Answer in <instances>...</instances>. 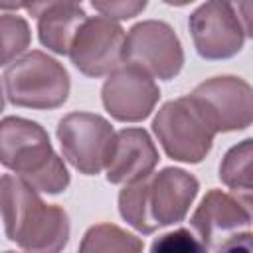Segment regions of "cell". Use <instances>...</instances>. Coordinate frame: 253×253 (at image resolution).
Listing matches in <instances>:
<instances>
[{
  "mask_svg": "<svg viewBox=\"0 0 253 253\" xmlns=\"http://www.w3.org/2000/svg\"><path fill=\"white\" fill-rule=\"evenodd\" d=\"M91 6L101 12V16L109 18V20H128V18H134L138 16L144 8H146V2L142 0H123V2H91Z\"/></svg>",
  "mask_w": 253,
  "mask_h": 253,
  "instance_id": "obj_19",
  "label": "cell"
},
{
  "mask_svg": "<svg viewBox=\"0 0 253 253\" xmlns=\"http://www.w3.org/2000/svg\"><path fill=\"white\" fill-rule=\"evenodd\" d=\"M4 85L8 101L26 109H57L71 87L67 69L40 49L16 59L4 73Z\"/></svg>",
  "mask_w": 253,
  "mask_h": 253,
  "instance_id": "obj_4",
  "label": "cell"
},
{
  "mask_svg": "<svg viewBox=\"0 0 253 253\" xmlns=\"http://www.w3.org/2000/svg\"><path fill=\"white\" fill-rule=\"evenodd\" d=\"M158 150L144 128L115 132L111 158L105 166L111 184H134L148 178L158 164Z\"/></svg>",
  "mask_w": 253,
  "mask_h": 253,
  "instance_id": "obj_13",
  "label": "cell"
},
{
  "mask_svg": "<svg viewBox=\"0 0 253 253\" xmlns=\"http://www.w3.org/2000/svg\"><path fill=\"white\" fill-rule=\"evenodd\" d=\"M4 109V93H2V85H0V113Z\"/></svg>",
  "mask_w": 253,
  "mask_h": 253,
  "instance_id": "obj_21",
  "label": "cell"
},
{
  "mask_svg": "<svg viewBox=\"0 0 253 253\" xmlns=\"http://www.w3.org/2000/svg\"><path fill=\"white\" fill-rule=\"evenodd\" d=\"M38 20V36L40 42L55 51L69 53L71 42L79 30V26L87 20V14L81 4L69 0H47V2H32L24 6Z\"/></svg>",
  "mask_w": 253,
  "mask_h": 253,
  "instance_id": "obj_14",
  "label": "cell"
},
{
  "mask_svg": "<svg viewBox=\"0 0 253 253\" xmlns=\"http://www.w3.org/2000/svg\"><path fill=\"white\" fill-rule=\"evenodd\" d=\"M123 61L140 67L150 77L174 79L184 65L182 43L170 24L162 20H144L134 24L125 36Z\"/></svg>",
  "mask_w": 253,
  "mask_h": 253,
  "instance_id": "obj_6",
  "label": "cell"
},
{
  "mask_svg": "<svg viewBox=\"0 0 253 253\" xmlns=\"http://www.w3.org/2000/svg\"><path fill=\"white\" fill-rule=\"evenodd\" d=\"M0 164L45 194H59L69 186V172L55 154L45 128L24 117L0 121Z\"/></svg>",
  "mask_w": 253,
  "mask_h": 253,
  "instance_id": "obj_3",
  "label": "cell"
},
{
  "mask_svg": "<svg viewBox=\"0 0 253 253\" xmlns=\"http://www.w3.org/2000/svg\"><path fill=\"white\" fill-rule=\"evenodd\" d=\"M57 138L69 164L85 176H95L111 158L115 130L101 115L69 113L57 125Z\"/></svg>",
  "mask_w": 253,
  "mask_h": 253,
  "instance_id": "obj_7",
  "label": "cell"
},
{
  "mask_svg": "<svg viewBox=\"0 0 253 253\" xmlns=\"http://www.w3.org/2000/svg\"><path fill=\"white\" fill-rule=\"evenodd\" d=\"M164 152L180 162H202L211 150L215 130L192 95L168 101L152 121Z\"/></svg>",
  "mask_w": 253,
  "mask_h": 253,
  "instance_id": "obj_5",
  "label": "cell"
},
{
  "mask_svg": "<svg viewBox=\"0 0 253 253\" xmlns=\"http://www.w3.org/2000/svg\"><path fill=\"white\" fill-rule=\"evenodd\" d=\"M101 97L113 119L121 123H138L152 113L160 99V89L146 71L125 63L107 77Z\"/></svg>",
  "mask_w": 253,
  "mask_h": 253,
  "instance_id": "obj_11",
  "label": "cell"
},
{
  "mask_svg": "<svg viewBox=\"0 0 253 253\" xmlns=\"http://www.w3.org/2000/svg\"><path fill=\"white\" fill-rule=\"evenodd\" d=\"M24 6H26V4H12V6H8V8H16V10H18V8H24ZM2 8H6V6L0 4V10H2Z\"/></svg>",
  "mask_w": 253,
  "mask_h": 253,
  "instance_id": "obj_22",
  "label": "cell"
},
{
  "mask_svg": "<svg viewBox=\"0 0 253 253\" xmlns=\"http://www.w3.org/2000/svg\"><path fill=\"white\" fill-rule=\"evenodd\" d=\"M190 32L196 51L206 59H227L241 51L247 38L239 10L229 2L211 0L190 16Z\"/></svg>",
  "mask_w": 253,
  "mask_h": 253,
  "instance_id": "obj_8",
  "label": "cell"
},
{
  "mask_svg": "<svg viewBox=\"0 0 253 253\" xmlns=\"http://www.w3.org/2000/svg\"><path fill=\"white\" fill-rule=\"evenodd\" d=\"M202 107L215 132L243 130L253 119L251 85L233 75L211 77L190 93Z\"/></svg>",
  "mask_w": 253,
  "mask_h": 253,
  "instance_id": "obj_9",
  "label": "cell"
},
{
  "mask_svg": "<svg viewBox=\"0 0 253 253\" xmlns=\"http://www.w3.org/2000/svg\"><path fill=\"white\" fill-rule=\"evenodd\" d=\"M150 253H206V247L188 229H176L156 237Z\"/></svg>",
  "mask_w": 253,
  "mask_h": 253,
  "instance_id": "obj_18",
  "label": "cell"
},
{
  "mask_svg": "<svg viewBox=\"0 0 253 253\" xmlns=\"http://www.w3.org/2000/svg\"><path fill=\"white\" fill-rule=\"evenodd\" d=\"M4 253H16V251H4Z\"/></svg>",
  "mask_w": 253,
  "mask_h": 253,
  "instance_id": "obj_23",
  "label": "cell"
},
{
  "mask_svg": "<svg viewBox=\"0 0 253 253\" xmlns=\"http://www.w3.org/2000/svg\"><path fill=\"white\" fill-rule=\"evenodd\" d=\"M77 253H142V239L115 223H97L87 229Z\"/></svg>",
  "mask_w": 253,
  "mask_h": 253,
  "instance_id": "obj_16",
  "label": "cell"
},
{
  "mask_svg": "<svg viewBox=\"0 0 253 253\" xmlns=\"http://www.w3.org/2000/svg\"><path fill=\"white\" fill-rule=\"evenodd\" d=\"M253 140L245 138L227 150L219 164L221 182L233 190L235 198L251 210V192H253Z\"/></svg>",
  "mask_w": 253,
  "mask_h": 253,
  "instance_id": "obj_15",
  "label": "cell"
},
{
  "mask_svg": "<svg viewBox=\"0 0 253 253\" xmlns=\"http://www.w3.org/2000/svg\"><path fill=\"white\" fill-rule=\"evenodd\" d=\"M251 231L245 233H235L229 239H225L219 247H215V253H251Z\"/></svg>",
  "mask_w": 253,
  "mask_h": 253,
  "instance_id": "obj_20",
  "label": "cell"
},
{
  "mask_svg": "<svg viewBox=\"0 0 253 253\" xmlns=\"http://www.w3.org/2000/svg\"><path fill=\"white\" fill-rule=\"evenodd\" d=\"M123 47L125 30L105 16H93L79 26L67 55L81 73L103 77L123 63Z\"/></svg>",
  "mask_w": 253,
  "mask_h": 253,
  "instance_id": "obj_10",
  "label": "cell"
},
{
  "mask_svg": "<svg viewBox=\"0 0 253 253\" xmlns=\"http://www.w3.org/2000/svg\"><path fill=\"white\" fill-rule=\"evenodd\" d=\"M196 176L182 168H164L158 174L126 184L119 194V211L128 225L148 235L158 227L182 221L198 196Z\"/></svg>",
  "mask_w": 253,
  "mask_h": 253,
  "instance_id": "obj_2",
  "label": "cell"
},
{
  "mask_svg": "<svg viewBox=\"0 0 253 253\" xmlns=\"http://www.w3.org/2000/svg\"><path fill=\"white\" fill-rule=\"evenodd\" d=\"M249 221L251 210H247L235 196L221 190H210L190 219L206 249L219 247L225 239L235 235L239 227H247Z\"/></svg>",
  "mask_w": 253,
  "mask_h": 253,
  "instance_id": "obj_12",
  "label": "cell"
},
{
  "mask_svg": "<svg viewBox=\"0 0 253 253\" xmlns=\"http://www.w3.org/2000/svg\"><path fill=\"white\" fill-rule=\"evenodd\" d=\"M32 34L26 18L18 14H0V65L12 63L30 45Z\"/></svg>",
  "mask_w": 253,
  "mask_h": 253,
  "instance_id": "obj_17",
  "label": "cell"
},
{
  "mask_svg": "<svg viewBox=\"0 0 253 253\" xmlns=\"http://www.w3.org/2000/svg\"><path fill=\"white\" fill-rule=\"evenodd\" d=\"M0 213L6 237L26 253H61L69 239L65 210L45 204L18 176H0Z\"/></svg>",
  "mask_w": 253,
  "mask_h": 253,
  "instance_id": "obj_1",
  "label": "cell"
}]
</instances>
